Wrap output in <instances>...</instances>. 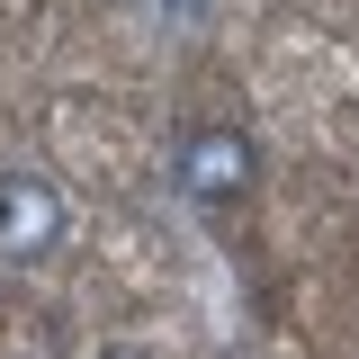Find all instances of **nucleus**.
I'll use <instances>...</instances> for the list:
<instances>
[{
	"mask_svg": "<svg viewBox=\"0 0 359 359\" xmlns=\"http://www.w3.org/2000/svg\"><path fill=\"white\" fill-rule=\"evenodd\" d=\"M180 189L207 198V207L243 198V189H252V144H243L233 126H189L180 135Z\"/></svg>",
	"mask_w": 359,
	"mask_h": 359,
	"instance_id": "2",
	"label": "nucleus"
},
{
	"mask_svg": "<svg viewBox=\"0 0 359 359\" xmlns=\"http://www.w3.org/2000/svg\"><path fill=\"white\" fill-rule=\"evenodd\" d=\"M99 359H144V351H135V341H108V351H99Z\"/></svg>",
	"mask_w": 359,
	"mask_h": 359,
	"instance_id": "3",
	"label": "nucleus"
},
{
	"mask_svg": "<svg viewBox=\"0 0 359 359\" xmlns=\"http://www.w3.org/2000/svg\"><path fill=\"white\" fill-rule=\"evenodd\" d=\"M63 243V198L36 171H0V261H45Z\"/></svg>",
	"mask_w": 359,
	"mask_h": 359,
	"instance_id": "1",
	"label": "nucleus"
}]
</instances>
